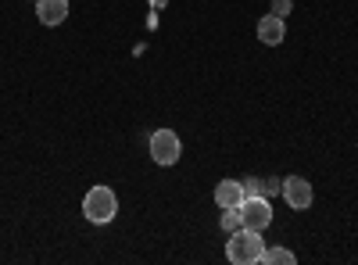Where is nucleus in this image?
<instances>
[{
    "label": "nucleus",
    "mask_w": 358,
    "mask_h": 265,
    "mask_svg": "<svg viewBox=\"0 0 358 265\" xmlns=\"http://www.w3.org/2000/svg\"><path fill=\"white\" fill-rule=\"evenodd\" d=\"M262 251H265V241H262V233L258 229H233L229 233V241H226V258L233 265H255L262 262Z\"/></svg>",
    "instance_id": "nucleus-1"
},
{
    "label": "nucleus",
    "mask_w": 358,
    "mask_h": 265,
    "mask_svg": "<svg viewBox=\"0 0 358 265\" xmlns=\"http://www.w3.org/2000/svg\"><path fill=\"white\" fill-rule=\"evenodd\" d=\"M118 212V197L111 187H94L86 197H83V215L94 222V226H108Z\"/></svg>",
    "instance_id": "nucleus-2"
},
{
    "label": "nucleus",
    "mask_w": 358,
    "mask_h": 265,
    "mask_svg": "<svg viewBox=\"0 0 358 265\" xmlns=\"http://www.w3.org/2000/svg\"><path fill=\"white\" fill-rule=\"evenodd\" d=\"M147 147H151V162L155 165H176L179 155H183V140H179L176 129L162 126L151 133V140H147Z\"/></svg>",
    "instance_id": "nucleus-3"
},
{
    "label": "nucleus",
    "mask_w": 358,
    "mask_h": 265,
    "mask_svg": "<svg viewBox=\"0 0 358 265\" xmlns=\"http://www.w3.org/2000/svg\"><path fill=\"white\" fill-rule=\"evenodd\" d=\"M241 219H244V229L265 233L268 222H273V204H268V197H262V194L244 197V201H241Z\"/></svg>",
    "instance_id": "nucleus-4"
},
{
    "label": "nucleus",
    "mask_w": 358,
    "mask_h": 265,
    "mask_svg": "<svg viewBox=\"0 0 358 265\" xmlns=\"http://www.w3.org/2000/svg\"><path fill=\"white\" fill-rule=\"evenodd\" d=\"M280 194H283V201L290 204L294 212H305V208H312V201H315L312 183L305 180V176H287L283 187H280Z\"/></svg>",
    "instance_id": "nucleus-5"
},
{
    "label": "nucleus",
    "mask_w": 358,
    "mask_h": 265,
    "mask_svg": "<svg viewBox=\"0 0 358 265\" xmlns=\"http://www.w3.org/2000/svg\"><path fill=\"white\" fill-rule=\"evenodd\" d=\"M36 18L40 25L54 29V25H62L69 18V0H36Z\"/></svg>",
    "instance_id": "nucleus-6"
},
{
    "label": "nucleus",
    "mask_w": 358,
    "mask_h": 265,
    "mask_svg": "<svg viewBox=\"0 0 358 265\" xmlns=\"http://www.w3.org/2000/svg\"><path fill=\"white\" fill-rule=\"evenodd\" d=\"M283 36H287V25H283V18H276V15H265V18L258 22V40H262L265 47H280V43H283Z\"/></svg>",
    "instance_id": "nucleus-7"
},
{
    "label": "nucleus",
    "mask_w": 358,
    "mask_h": 265,
    "mask_svg": "<svg viewBox=\"0 0 358 265\" xmlns=\"http://www.w3.org/2000/svg\"><path fill=\"white\" fill-rule=\"evenodd\" d=\"M241 201H244V183L222 180V183L215 187V204H219V208H236Z\"/></svg>",
    "instance_id": "nucleus-8"
},
{
    "label": "nucleus",
    "mask_w": 358,
    "mask_h": 265,
    "mask_svg": "<svg viewBox=\"0 0 358 265\" xmlns=\"http://www.w3.org/2000/svg\"><path fill=\"white\" fill-rule=\"evenodd\" d=\"M262 262H265V265H294L297 258H294V251H287V248H265V251H262Z\"/></svg>",
    "instance_id": "nucleus-9"
},
{
    "label": "nucleus",
    "mask_w": 358,
    "mask_h": 265,
    "mask_svg": "<svg viewBox=\"0 0 358 265\" xmlns=\"http://www.w3.org/2000/svg\"><path fill=\"white\" fill-rule=\"evenodd\" d=\"M241 226H244V219H241V204H236V208H222V229H226V233L241 229Z\"/></svg>",
    "instance_id": "nucleus-10"
},
{
    "label": "nucleus",
    "mask_w": 358,
    "mask_h": 265,
    "mask_svg": "<svg viewBox=\"0 0 358 265\" xmlns=\"http://www.w3.org/2000/svg\"><path fill=\"white\" fill-rule=\"evenodd\" d=\"M280 187H283V180H276V176H268V180H262V197H273V194H280Z\"/></svg>",
    "instance_id": "nucleus-11"
},
{
    "label": "nucleus",
    "mask_w": 358,
    "mask_h": 265,
    "mask_svg": "<svg viewBox=\"0 0 358 265\" xmlns=\"http://www.w3.org/2000/svg\"><path fill=\"white\" fill-rule=\"evenodd\" d=\"M294 11V0H273V15L276 18H287Z\"/></svg>",
    "instance_id": "nucleus-12"
},
{
    "label": "nucleus",
    "mask_w": 358,
    "mask_h": 265,
    "mask_svg": "<svg viewBox=\"0 0 358 265\" xmlns=\"http://www.w3.org/2000/svg\"><path fill=\"white\" fill-rule=\"evenodd\" d=\"M244 183V197H255V194H262V180H241Z\"/></svg>",
    "instance_id": "nucleus-13"
}]
</instances>
